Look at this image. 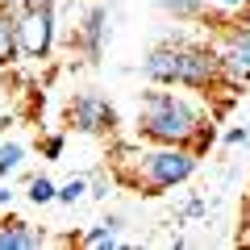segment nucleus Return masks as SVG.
Masks as SVG:
<instances>
[{"label": "nucleus", "instance_id": "9b49d317", "mask_svg": "<svg viewBox=\"0 0 250 250\" xmlns=\"http://www.w3.org/2000/svg\"><path fill=\"white\" fill-rule=\"evenodd\" d=\"M25 142H17V138H9V142H0V179H13L21 167H25Z\"/></svg>", "mask_w": 250, "mask_h": 250}, {"label": "nucleus", "instance_id": "dca6fc26", "mask_svg": "<svg viewBox=\"0 0 250 250\" xmlns=\"http://www.w3.org/2000/svg\"><path fill=\"white\" fill-rule=\"evenodd\" d=\"M250 0H208V9L213 13H225V17H233V13H242Z\"/></svg>", "mask_w": 250, "mask_h": 250}, {"label": "nucleus", "instance_id": "2eb2a0df", "mask_svg": "<svg viewBox=\"0 0 250 250\" xmlns=\"http://www.w3.org/2000/svg\"><path fill=\"white\" fill-rule=\"evenodd\" d=\"M62 150H67V138H62V134H50V138H42V154H46L50 163H59V159H62Z\"/></svg>", "mask_w": 250, "mask_h": 250}, {"label": "nucleus", "instance_id": "6e6552de", "mask_svg": "<svg viewBox=\"0 0 250 250\" xmlns=\"http://www.w3.org/2000/svg\"><path fill=\"white\" fill-rule=\"evenodd\" d=\"M46 242H50V238H46L38 225L0 213V250H38V246H46Z\"/></svg>", "mask_w": 250, "mask_h": 250}, {"label": "nucleus", "instance_id": "423d86ee", "mask_svg": "<svg viewBox=\"0 0 250 250\" xmlns=\"http://www.w3.org/2000/svg\"><path fill=\"white\" fill-rule=\"evenodd\" d=\"M21 29V54L34 62L50 59L54 42H59V4H46V9H21L17 17Z\"/></svg>", "mask_w": 250, "mask_h": 250}, {"label": "nucleus", "instance_id": "f03ea898", "mask_svg": "<svg viewBox=\"0 0 250 250\" xmlns=\"http://www.w3.org/2000/svg\"><path fill=\"white\" fill-rule=\"evenodd\" d=\"M142 75H146V83L188 88L196 96H217V92L233 88L221 71L213 42H200V38H167V42L150 46L142 59Z\"/></svg>", "mask_w": 250, "mask_h": 250}, {"label": "nucleus", "instance_id": "f8f14e48", "mask_svg": "<svg viewBox=\"0 0 250 250\" xmlns=\"http://www.w3.org/2000/svg\"><path fill=\"white\" fill-rule=\"evenodd\" d=\"M25 200H29V205H54V200H59V184H54L50 175H29Z\"/></svg>", "mask_w": 250, "mask_h": 250}, {"label": "nucleus", "instance_id": "20e7f679", "mask_svg": "<svg viewBox=\"0 0 250 250\" xmlns=\"http://www.w3.org/2000/svg\"><path fill=\"white\" fill-rule=\"evenodd\" d=\"M208 42H213L221 71L233 88H250V25H242L238 17H208Z\"/></svg>", "mask_w": 250, "mask_h": 250}, {"label": "nucleus", "instance_id": "1a4fd4ad", "mask_svg": "<svg viewBox=\"0 0 250 250\" xmlns=\"http://www.w3.org/2000/svg\"><path fill=\"white\" fill-rule=\"evenodd\" d=\"M17 17H21V4L17 0H0V67L9 62H21V29H17Z\"/></svg>", "mask_w": 250, "mask_h": 250}, {"label": "nucleus", "instance_id": "a211bd4d", "mask_svg": "<svg viewBox=\"0 0 250 250\" xmlns=\"http://www.w3.org/2000/svg\"><path fill=\"white\" fill-rule=\"evenodd\" d=\"M21 9H46V4H59V0H17Z\"/></svg>", "mask_w": 250, "mask_h": 250}, {"label": "nucleus", "instance_id": "9d476101", "mask_svg": "<svg viewBox=\"0 0 250 250\" xmlns=\"http://www.w3.org/2000/svg\"><path fill=\"white\" fill-rule=\"evenodd\" d=\"M150 4L163 13V17H171V21H192V25H205V21L213 17L208 0H150Z\"/></svg>", "mask_w": 250, "mask_h": 250}, {"label": "nucleus", "instance_id": "ddd939ff", "mask_svg": "<svg viewBox=\"0 0 250 250\" xmlns=\"http://www.w3.org/2000/svg\"><path fill=\"white\" fill-rule=\"evenodd\" d=\"M80 242L83 246H108L113 250V246H121V233H117L113 221H104V225H92L88 233H80Z\"/></svg>", "mask_w": 250, "mask_h": 250}, {"label": "nucleus", "instance_id": "4468645a", "mask_svg": "<svg viewBox=\"0 0 250 250\" xmlns=\"http://www.w3.org/2000/svg\"><path fill=\"white\" fill-rule=\"evenodd\" d=\"M83 192H88V179H67V184H59V205H75V200H83Z\"/></svg>", "mask_w": 250, "mask_h": 250}, {"label": "nucleus", "instance_id": "6ab92c4d", "mask_svg": "<svg viewBox=\"0 0 250 250\" xmlns=\"http://www.w3.org/2000/svg\"><path fill=\"white\" fill-rule=\"evenodd\" d=\"M233 17H238L242 25H250V4H246V9H242V13H233Z\"/></svg>", "mask_w": 250, "mask_h": 250}, {"label": "nucleus", "instance_id": "39448f33", "mask_svg": "<svg viewBox=\"0 0 250 250\" xmlns=\"http://www.w3.org/2000/svg\"><path fill=\"white\" fill-rule=\"evenodd\" d=\"M67 125L75 134H88V138H113L121 117H117L108 96H100V92H75L67 100Z\"/></svg>", "mask_w": 250, "mask_h": 250}, {"label": "nucleus", "instance_id": "f3484780", "mask_svg": "<svg viewBox=\"0 0 250 250\" xmlns=\"http://www.w3.org/2000/svg\"><path fill=\"white\" fill-rule=\"evenodd\" d=\"M13 200H17L13 184H9V179H0V208H13Z\"/></svg>", "mask_w": 250, "mask_h": 250}, {"label": "nucleus", "instance_id": "aec40b11", "mask_svg": "<svg viewBox=\"0 0 250 250\" xmlns=\"http://www.w3.org/2000/svg\"><path fill=\"white\" fill-rule=\"evenodd\" d=\"M83 4H92V0H83Z\"/></svg>", "mask_w": 250, "mask_h": 250}, {"label": "nucleus", "instance_id": "0eeeda50", "mask_svg": "<svg viewBox=\"0 0 250 250\" xmlns=\"http://www.w3.org/2000/svg\"><path fill=\"white\" fill-rule=\"evenodd\" d=\"M108 34H113V17H108L104 0H92L88 9H83L80 25H75V34H71V46L88 62H100V54H104V46H108Z\"/></svg>", "mask_w": 250, "mask_h": 250}, {"label": "nucleus", "instance_id": "f257e3e1", "mask_svg": "<svg viewBox=\"0 0 250 250\" xmlns=\"http://www.w3.org/2000/svg\"><path fill=\"white\" fill-rule=\"evenodd\" d=\"M134 138L138 142H159V146L205 150L217 138V129H213V113L196 96H188V88L179 92V88H167V83H150L134 108Z\"/></svg>", "mask_w": 250, "mask_h": 250}, {"label": "nucleus", "instance_id": "7ed1b4c3", "mask_svg": "<svg viewBox=\"0 0 250 250\" xmlns=\"http://www.w3.org/2000/svg\"><path fill=\"white\" fill-rule=\"evenodd\" d=\"M200 167V150L192 146H159V142H138L121 146L113 159V179L129 192L142 196H163L171 188L188 184Z\"/></svg>", "mask_w": 250, "mask_h": 250}]
</instances>
